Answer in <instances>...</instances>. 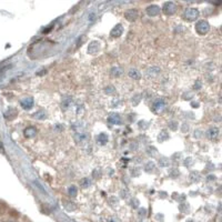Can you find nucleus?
Returning a JSON list of instances; mask_svg holds the SVG:
<instances>
[{"label": "nucleus", "mask_w": 222, "mask_h": 222, "mask_svg": "<svg viewBox=\"0 0 222 222\" xmlns=\"http://www.w3.org/2000/svg\"><path fill=\"white\" fill-rule=\"evenodd\" d=\"M199 17V11L195 8H188L184 13H183V18L188 21H195L198 19Z\"/></svg>", "instance_id": "nucleus-1"}, {"label": "nucleus", "mask_w": 222, "mask_h": 222, "mask_svg": "<svg viewBox=\"0 0 222 222\" xmlns=\"http://www.w3.org/2000/svg\"><path fill=\"white\" fill-rule=\"evenodd\" d=\"M195 30L199 35H206L210 30V26L206 20H200L198 24L195 25Z\"/></svg>", "instance_id": "nucleus-2"}, {"label": "nucleus", "mask_w": 222, "mask_h": 222, "mask_svg": "<svg viewBox=\"0 0 222 222\" xmlns=\"http://www.w3.org/2000/svg\"><path fill=\"white\" fill-rule=\"evenodd\" d=\"M177 9H178L177 8V4L174 2H172V1H168V2H166L163 4V12L166 15H169V16L175 13Z\"/></svg>", "instance_id": "nucleus-3"}, {"label": "nucleus", "mask_w": 222, "mask_h": 222, "mask_svg": "<svg viewBox=\"0 0 222 222\" xmlns=\"http://www.w3.org/2000/svg\"><path fill=\"white\" fill-rule=\"evenodd\" d=\"M122 33H123V27H122V25L118 24L112 28V30L110 32V37H112V38H119Z\"/></svg>", "instance_id": "nucleus-4"}, {"label": "nucleus", "mask_w": 222, "mask_h": 222, "mask_svg": "<svg viewBox=\"0 0 222 222\" xmlns=\"http://www.w3.org/2000/svg\"><path fill=\"white\" fill-rule=\"evenodd\" d=\"M160 11H161V9H160V7H158L157 4H151V6H149V7H147V9H146V12L148 13L149 16H158L160 13Z\"/></svg>", "instance_id": "nucleus-5"}, {"label": "nucleus", "mask_w": 222, "mask_h": 222, "mask_svg": "<svg viewBox=\"0 0 222 222\" xmlns=\"http://www.w3.org/2000/svg\"><path fill=\"white\" fill-rule=\"evenodd\" d=\"M125 19L129 20V21H136L137 18H138V10L136 9H130L125 13Z\"/></svg>", "instance_id": "nucleus-6"}, {"label": "nucleus", "mask_w": 222, "mask_h": 222, "mask_svg": "<svg viewBox=\"0 0 222 222\" xmlns=\"http://www.w3.org/2000/svg\"><path fill=\"white\" fill-rule=\"evenodd\" d=\"M20 105L25 110H30L33 107V100L31 98H26V99L20 101Z\"/></svg>", "instance_id": "nucleus-7"}, {"label": "nucleus", "mask_w": 222, "mask_h": 222, "mask_svg": "<svg viewBox=\"0 0 222 222\" xmlns=\"http://www.w3.org/2000/svg\"><path fill=\"white\" fill-rule=\"evenodd\" d=\"M109 122L112 123V125H122V120H121V117L117 113H112L109 117Z\"/></svg>", "instance_id": "nucleus-8"}, {"label": "nucleus", "mask_w": 222, "mask_h": 222, "mask_svg": "<svg viewBox=\"0 0 222 222\" xmlns=\"http://www.w3.org/2000/svg\"><path fill=\"white\" fill-rule=\"evenodd\" d=\"M24 134L26 138H32L37 134V129L35 127H28V128L25 129Z\"/></svg>", "instance_id": "nucleus-9"}, {"label": "nucleus", "mask_w": 222, "mask_h": 222, "mask_svg": "<svg viewBox=\"0 0 222 222\" xmlns=\"http://www.w3.org/2000/svg\"><path fill=\"white\" fill-rule=\"evenodd\" d=\"M32 117L33 118H37L38 120H42V119H46V113L43 112V111H38V112H36L32 114Z\"/></svg>", "instance_id": "nucleus-10"}, {"label": "nucleus", "mask_w": 222, "mask_h": 222, "mask_svg": "<svg viewBox=\"0 0 222 222\" xmlns=\"http://www.w3.org/2000/svg\"><path fill=\"white\" fill-rule=\"evenodd\" d=\"M129 76L131 77V78L133 79H140V74L138 72L137 70H130V72H129Z\"/></svg>", "instance_id": "nucleus-11"}, {"label": "nucleus", "mask_w": 222, "mask_h": 222, "mask_svg": "<svg viewBox=\"0 0 222 222\" xmlns=\"http://www.w3.org/2000/svg\"><path fill=\"white\" fill-rule=\"evenodd\" d=\"M218 129H215V128H212L210 130V132H208V134H210L211 138H217V136H218Z\"/></svg>", "instance_id": "nucleus-12"}, {"label": "nucleus", "mask_w": 222, "mask_h": 222, "mask_svg": "<svg viewBox=\"0 0 222 222\" xmlns=\"http://www.w3.org/2000/svg\"><path fill=\"white\" fill-rule=\"evenodd\" d=\"M76 195H77V188L74 187V186H71V187L69 188V195L74 197Z\"/></svg>", "instance_id": "nucleus-13"}]
</instances>
